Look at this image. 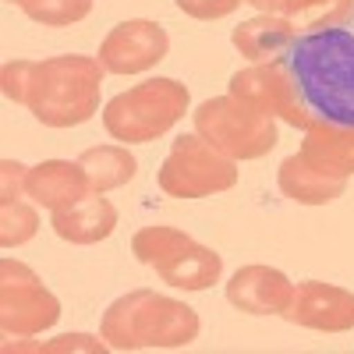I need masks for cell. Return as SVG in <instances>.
Wrapping results in <instances>:
<instances>
[{
    "label": "cell",
    "instance_id": "cell-1",
    "mask_svg": "<svg viewBox=\"0 0 354 354\" xmlns=\"http://www.w3.org/2000/svg\"><path fill=\"white\" fill-rule=\"evenodd\" d=\"M287 68L315 121L354 124V32L319 28L301 32L287 50Z\"/></svg>",
    "mask_w": 354,
    "mask_h": 354
},
{
    "label": "cell",
    "instance_id": "cell-2",
    "mask_svg": "<svg viewBox=\"0 0 354 354\" xmlns=\"http://www.w3.org/2000/svg\"><path fill=\"white\" fill-rule=\"evenodd\" d=\"M103 64L85 53H57L28 61L21 106L43 128H78L100 113Z\"/></svg>",
    "mask_w": 354,
    "mask_h": 354
},
{
    "label": "cell",
    "instance_id": "cell-3",
    "mask_svg": "<svg viewBox=\"0 0 354 354\" xmlns=\"http://www.w3.org/2000/svg\"><path fill=\"white\" fill-rule=\"evenodd\" d=\"M198 312L185 301L135 287L113 298L100 319V337L110 351H177L198 340Z\"/></svg>",
    "mask_w": 354,
    "mask_h": 354
},
{
    "label": "cell",
    "instance_id": "cell-4",
    "mask_svg": "<svg viewBox=\"0 0 354 354\" xmlns=\"http://www.w3.org/2000/svg\"><path fill=\"white\" fill-rule=\"evenodd\" d=\"M192 93L177 78H145L128 93H117L103 106V128L121 145H145L163 138L177 121H185Z\"/></svg>",
    "mask_w": 354,
    "mask_h": 354
},
{
    "label": "cell",
    "instance_id": "cell-5",
    "mask_svg": "<svg viewBox=\"0 0 354 354\" xmlns=\"http://www.w3.org/2000/svg\"><path fill=\"white\" fill-rule=\"evenodd\" d=\"M195 131L230 160H262L277 149V117L255 110L238 96H213L202 100L192 113Z\"/></svg>",
    "mask_w": 354,
    "mask_h": 354
},
{
    "label": "cell",
    "instance_id": "cell-6",
    "mask_svg": "<svg viewBox=\"0 0 354 354\" xmlns=\"http://www.w3.org/2000/svg\"><path fill=\"white\" fill-rule=\"evenodd\" d=\"M160 192L170 198H209L238 185V160L213 149L198 131L177 135L156 174Z\"/></svg>",
    "mask_w": 354,
    "mask_h": 354
},
{
    "label": "cell",
    "instance_id": "cell-7",
    "mask_svg": "<svg viewBox=\"0 0 354 354\" xmlns=\"http://www.w3.org/2000/svg\"><path fill=\"white\" fill-rule=\"evenodd\" d=\"M61 298L43 283V277L21 259H0V333L28 340L57 326Z\"/></svg>",
    "mask_w": 354,
    "mask_h": 354
},
{
    "label": "cell",
    "instance_id": "cell-8",
    "mask_svg": "<svg viewBox=\"0 0 354 354\" xmlns=\"http://www.w3.org/2000/svg\"><path fill=\"white\" fill-rule=\"evenodd\" d=\"M227 93L238 96L245 103H252L255 110L277 117V121L290 124V128H308L315 117L305 106L301 93H298V82H294L287 61H266V64H248L241 71H234L227 82Z\"/></svg>",
    "mask_w": 354,
    "mask_h": 354
},
{
    "label": "cell",
    "instance_id": "cell-9",
    "mask_svg": "<svg viewBox=\"0 0 354 354\" xmlns=\"http://www.w3.org/2000/svg\"><path fill=\"white\" fill-rule=\"evenodd\" d=\"M167 53H170V36L160 21L128 18L106 32L96 61L103 64L106 75H142V71L156 68Z\"/></svg>",
    "mask_w": 354,
    "mask_h": 354
},
{
    "label": "cell",
    "instance_id": "cell-10",
    "mask_svg": "<svg viewBox=\"0 0 354 354\" xmlns=\"http://www.w3.org/2000/svg\"><path fill=\"white\" fill-rule=\"evenodd\" d=\"M280 319L315 333H347L354 330V290L322 280L294 283V298Z\"/></svg>",
    "mask_w": 354,
    "mask_h": 354
},
{
    "label": "cell",
    "instance_id": "cell-11",
    "mask_svg": "<svg viewBox=\"0 0 354 354\" xmlns=\"http://www.w3.org/2000/svg\"><path fill=\"white\" fill-rule=\"evenodd\" d=\"M294 283L277 266H241L227 280V301L245 315H283Z\"/></svg>",
    "mask_w": 354,
    "mask_h": 354
},
{
    "label": "cell",
    "instance_id": "cell-12",
    "mask_svg": "<svg viewBox=\"0 0 354 354\" xmlns=\"http://www.w3.org/2000/svg\"><path fill=\"white\" fill-rule=\"evenodd\" d=\"M50 227L68 245H100L117 230V209L103 192H88L85 198L50 213Z\"/></svg>",
    "mask_w": 354,
    "mask_h": 354
},
{
    "label": "cell",
    "instance_id": "cell-13",
    "mask_svg": "<svg viewBox=\"0 0 354 354\" xmlns=\"http://www.w3.org/2000/svg\"><path fill=\"white\" fill-rule=\"evenodd\" d=\"M25 192L39 209L57 213V209H64V205L85 198L88 192H93V185H88V177H85L78 160L75 163L71 160H43L36 167H28Z\"/></svg>",
    "mask_w": 354,
    "mask_h": 354
},
{
    "label": "cell",
    "instance_id": "cell-14",
    "mask_svg": "<svg viewBox=\"0 0 354 354\" xmlns=\"http://www.w3.org/2000/svg\"><path fill=\"white\" fill-rule=\"evenodd\" d=\"M156 277L177 290H209L213 283H220L223 277V255L209 245H198L195 238H188L185 245H177L160 266Z\"/></svg>",
    "mask_w": 354,
    "mask_h": 354
},
{
    "label": "cell",
    "instance_id": "cell-15",
    "mask_svg": "<svg viewBox=\"0 0 354 354\" xmlns=\"http://www.w3.org/2000/svg\"><path fill=\"white\" fill-rule=\"evenodd\" d=\"M298 153L330 177H354V124L312 121Z\"/></svg>",
    "mask_w": 354,
    "mask_h": 354
},
{
    "label": "cell",
    "instance_id": "cell-16",
    "mask_svg": "<svg viewBox=\"0 0 354 354\" xmlns=\"http://www.w3.org/2000/svg\"><path fill=\"white\" fill-rule=\"evenodd\" d=\"M277 188L283 198L298 202V205H330L347 192V177H330L315 170L301 153H290L277 167Z\"/></svg>",
    "mask_w": 354,
    "mask_h": 354
},
{
    "label": "cell",
    "instance_id": "cell-17",
    "mask_svg": "<svg viewBox=\"0 0 354 354\" xmlns=\"http://www.w3.org/2000/svg\"><path fill=\"white\" fill-rule=\"evenodd\" d=\"M294 39H298V32H294V25L283 15H255L230 32L234 50L252 64L280 61V57H287V50L294 46Z\"/></svg>",
    "mask_w": 354,
    "mask_h": 354
},
{
    "label": "cell",
    "instance_id": "cell-18",
    "mask_svg": "<svg viewBox=\"0 0 354 354\" xmlns=\"http://www.w3.org/2000/svg\"><path fill=\"white\" fill-rule=\"evenodd\" d=\"M78 163L88 177V185H93V192H103V195L113 188H124L138 174V160L128 145H96V149H85Z\"/></svg>",
    "mask_w": 354,
    "mask_h": 354
},
{
    "label": "cell",
    "instance_id": "cell-19",
    "mask_svg": "<svg viewBox=\"0 0 354 354\" xmlns=\"http://www.w3.org/2000/svg\"><path fill=\"white\" fill-rule=\"evenodd\" d=\"M294 32H319V28H340L354 18V0H290L283 15Z\"/></svg>",
    "mask_w": 354,
    "mask_h": 354
},
{
    "label": "cell",
    "instance_id": "cell-20",
    "mask_svg": "<svg viewBox=\"0 0 354 354\" xmlns=\"http://www.w3.org/2000/svg\"><path fill=\"white\" fill-rule=\"evenodd\" d=\"M192 238L188 230L181 227H170V223H153V227H142L135 230V238H131V255L142 262V266H149V270H156V266L177 248V245H185Z\"/></svg>",
    "mask_w": 354,
    "mask_h": 354
},
{
    "label": "cell",
    "instance_id": "cell-21",
    "mask_svg": "<svg viewBox=\"0 0 354 354\" xmlns=\"http://www.w3.org/2000/svg\"><path fill=\"white\" fill-rule=\"evenodd\" d=\"M39 234V213L36 202H4L0 205V245L4 248H21Z\"/></svg>",
    "mask_w": 354,
    "mask_h": 354
},
{
    "label": "cell",
    "instance_id": "cell-22",
    "mask_svg": "<svg viewBox=\"0 0 354 354\" xmlns=\"http://www.w3.org/2000/svg\"><path fill=\"white\" fill-rule=\"evenodd\" d=\"M21 15L46 28H64L93 15V0H28V4H21Z\"/></svg>",
    "mask_w": 354,
    "mask_h": 354
},
{
    "label": "cell",
    "instance_id": "cell-23",
    "mask_svg": "<svg viewBox=\"0 0 354 354\" xmlns=\"http://www.w3.org/2000/svg\"><path fill=\"white\" fill-rule=\"evenodd\" d=\"M177 11H185L195 21H220L227 15H234L245 0H174Z\"/></svg>",
    "mask_w": 354,
    "mask_h": 354
},
{
    "label": "cell",
    "instance_id": "cell-24",
    "mask_svg": "<svg viewBox=\"0 0 354 354\" xmlns=\"http://www.w3.org/2000/svg\"><path fill=\"white\" fill-rule=\"evenodd\" d=\"M25 177H28V167H25V163H18V160H0V205L28 198Z\"/></svg>",
    "mask_w": 354,
    "mask_h": 354
},
{
    "label": "cell",
    "instance_id": "cell-25",
    "mask_svg": "<svg viewBox=\"0 0 354 354\" xmlns=\"http://www.w3.org/2000/svg\"><path fill=\"white\" fill-rule=\"evenodd\" d=\"M32 351H50V354H53V351H93V354L100 351V354H103V351H110V344H106L103 337L96 340V337H88V333H64V337H53V340L36 344Z\"/></svg>",
    "mask_w": 354,
    "mask_h": 354
},
{
    "label": "cell",
    "instance_id": "cell-26",
    "mask_svg": "<svg viewBox=\"0 0 354 354\" xmlns=\"http://www.w3.org/2000/svg\"><path fill=\"white\" fill-rule=\"evenodd\" d=\"M245 4H252L259 15H287L290 0H245Z\"/></svg>",
    "mask_w": 354,
    "mask_h": 354
},
{
    "label": "cell",
    "instance_id": "cell-27",
    "mask_svg": "<svg viewBox=\"0 0 354 354\" xmlns=\"http://www.w3.org/2000/svg\"><path fill=\"white\" fill-rule=\"evenodd\" d=\"M8 4H15V8H21V4H28V0H8Z\"/></svg>",
    "mask_w": 354,
    "mask_h": 354
}]
</instances>
